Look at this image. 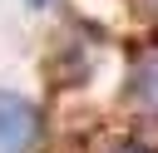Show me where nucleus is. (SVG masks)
<instances>
[{"label":"nucleus","mask_w":158,"mask_h":153,"mask_svg":"<svg viewBox=\"0 0 158 153\" xmlns=\"http://www.w3.org/2000/svg\"><path fill=\"white\" fill-rule=\"evenodd\" d=\"M138 84H153V104H148V109H158V54L138 64Z\"/></svg>","instance_id":"2"},{"label":"nucleus","mask_w":158,"mask_h":153,"mask_svg":"<svg viewBox=\"0 0 158 153\" xmlns=\"http://www.w3.org/2000/svg\"><path fill=\"white\" fill-rule=\"evenodd\" d=\"M30 5H49V0H30Z\"/></svg>","instance_id":"4"},{"label":"nucleus","mask_w":158,"mask_h":153,"mask_svg":"<svg viewBox=\"0 0 158 153\" xmlns=\"http://www.w3.org/2000/svg\"><path fill=\"white\" fill-rule=\"evenodd\" d=\"M114 153H143V148H114Z\"/></svg>","instance_id":"3"},{"label":"nucleus","mask_w":158,"mask_h":153,"mask_svg":"<svg viewBox=\"0 0 158 153\" xmlns=\"http://www.w3.org/2000/svg\"><path fill=\"white\" fill-rule=\"evenodd\" d=\"M40 138V109L25 94H0V153H30Z\"/></svg>","instance_id":"1"}]
</instances>
